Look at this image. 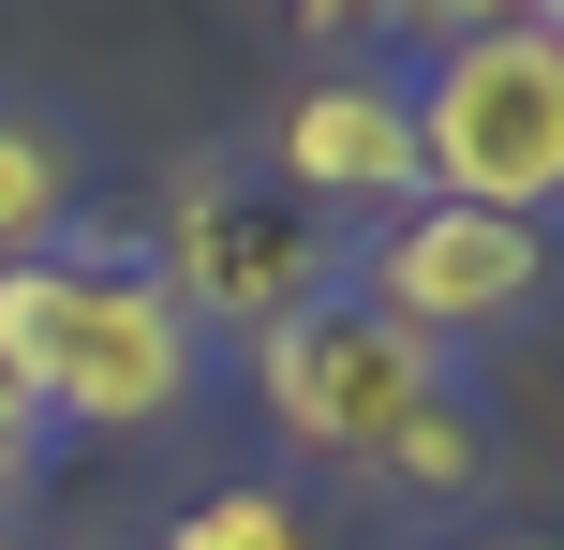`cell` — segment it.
Returning a JSON list of instances; mask_svg holds the SVG:
<instances>
[{
  "mask_svg": "<svg viewBox=\"0 0 564 550\" xmlns=\"http://www.w3.org/2000/svg\"><path fill=\"white\" fill-rule=\"evenodd\" d=\"M0 373L45 402V432H178L208 402V327L149 283V254L59 238V254L0 268Z\"/></svg>",
  "mask_w": 564,
  "mask_h": 550,
  "instance_id": "1",
  "label": "cell"
},
{
  "mask_svg": "<svg viewBox=\"0 0 564 550\" xmlns=\"http://www.w3.org/2000/svg\"><path fill=\"white\" fill-rule=\"evenodd\" d=\"M416 179L490 224H564V45L550 30H476V45L416 60Z\"/></svg>",
  "mask_w": 564,
  "mask_h": 550,
  "instance_id": "2",
  "label": "cell"
},
{
  "mask_svg": "<svg viewBox=\"0 0 564 550\" xmlns=\"http://www.w3.org/2000/svg\"><path fill=\"white\" fill-rule=\"evenodd\" d=\"M149 283L194 327H224V343H268L312 298H341V224H312L297 194H253L238 164H178L164 179V238H149Z\"/></svg>",
  "mask_w": 564,
  "mask_h": 550,
  "instance_id": "3",
  "label": "cell"
},
{
  "mask_svg": "<svg viewBox=\"0 0 564 550\" xmlns=\"http://www.w3.org/2000/svg\"><path fill=\"white\" fill-rule=\"evenodd\" d=\"M535 298H550V238H535V224H490V208L416 194L401 224L357 238V313H387L416 357L490 343V327H520Z\"/></svg>",
  "mask_w": 564,
  "mask_h": 550,
  "instance_id": "4",
  "label": "cell"
},
{
  "mask_svg": "<svg viewBox=\"0 0 564 550\" xmlns=\"http://www.w3.org/2000/svg\"><path fill=\"white\" fill-rule=\"evenodd\" d=\"M446 387V357H416L387 313H357V298H312L297 327H268L253 343V402L282 446H312V462H387V432Z\"/></svg>",
  "mask_w": 564,
  "mask_h": 550,
  "instance_id": "5",
  "label": "cell"
},
{
  "mask_svg": "<svg viewBox=\"0 0 564 550\" xmlns=\"http://www.w3.org/2000/svg\"><path fill=\"white\" fill-rule=\"evenodd\" d=\"M268 149H282V194H297L312 224H357V238L431 194V179H416V89L371 75V60H327V75L282 105Z\"/></svg>",
  "mask_w": 564,
  "mask_h": 550,
  "instance_id": "6",
  "label": "cell"
},
{
  "mask_svg": "<svg viewBox=\"0 0 564 550\" xmlns=\"http://www.w3.org/2000/svg\"><path fill=\"white\" fill-rule=\"evenodd\" d=\"M59 238H75V149H59L30 105H0V268L59 254Z\"/></svg>",
  "mask_w": 564,
  "mask_h": 550,
  "instance_id": "7",
  "label": "cell"
},
{
  "mask_svg": "<svg viewBox=\"0 0 564 550\" xmlns=\"http://www.w3.org/2000/svg\"><path fill=\"white\" fill-rule=\"evenodd\" d=\"M371 476H387V492H431V506L490 492V417L460 402V387H431V402H416V417L387 432V462H371Z\"/></svg>",
  "mask_w": 564,
  "mask_h": 550,
  "instance_id": "8",
  "label": "cell"
},
{
  "mask_svg": "<svg viewBox=\"0 0 564 550\" xmlns=\"http://www.w3.org/2000/svg\"><path fill=\"white\" fill-rule=\"evenodd\" d=\"M164 550H312V521L268 492V476H224V492H194L164 521Z\"/></svg>",
  "mask_w": 564,
  "mask_h": 550,
  "instance_id": "9",
  "label": "cell"
},
{
  "mask_svg": "<svg viewBox=\"0 0 564 550\" xmlns=\"http://www.w3.org/2000/svg\"><path fill=\"white\" fill-rule=\"evenodd\" d=\"M268 15L297 30V45H327V60H371V45H387V15H401V0H268Z\"/></svg>",
  "mask_w": 564,
  "mask_h": 550,
  "instance_id": "10",
  "label": "cell"
},
{
  "mask_svg": "<svg viewBox=\"0 0 564 550\" xmlns=\"http://www.w3.org/2000/svg\"><path fill=\"white\" fill-rule=\"evenodd\" d=\"M476 30H520V0H401V15H387V45L446 60V45H476Z\"/></svg>",
  "mask_w": 564,
  "mask_h": 550,
  "instance_id": "11",
  "label": "cell"
},
{
  "mask_svg": "<svg viewBox=\"0 0 564 550\" xmlns=\"http://www.w3.org/2000/svg\"><path fill=\"white\" fill-rule=\"evenodd\" d=\"M45 446H59V432H45V402H30V387L0 373V521L30 506V476H45Z\"/></svg>",
  "mask_w": 564,
  "mask_h": 550,
  "instance_id": "12",
  "label": "cell"
},
{
  "mask_svg": "<svg viewBox=\"0 0 564 550\" xmlns=\"http://www.w3.org/2000/svg\"><path fill=\"white\" fill-rule=\"evenodd\" d=\"M520 30H550V45H564V0H520Z\"/></svg>",
  "mask_w": 564,
  "mask_h": 550,
  "instance_id": "13",
  "label": "cell"
},
{
  "mask_svg": "<svg viewBox=\"0 0 564 550\" xmlns=\"http://www.w3.org/2000/svg\"><path fill=\"white\" fill-rule=\"evenodd\" d=\"M506 550H564V536H506Z\"/></svg>",
  "mask_w": 564,
  "mask_h": 550,
  "instance_id": "14",
  "label": "cell"
},
{
  "mask_svg": "<svg viewBox=\"0 0 564 550\" xmlns=\"http://www.w3.org/2000/svg\"><path fill=\"white\" fill-rule=\"evenodd\" d=\"M0 550H15V521H0Z\"/></svg>",
  "mask_w": 564,
  "mask_h": 550,
  "instance_id": "15",
  "label": "cell"
}]
</instances>
